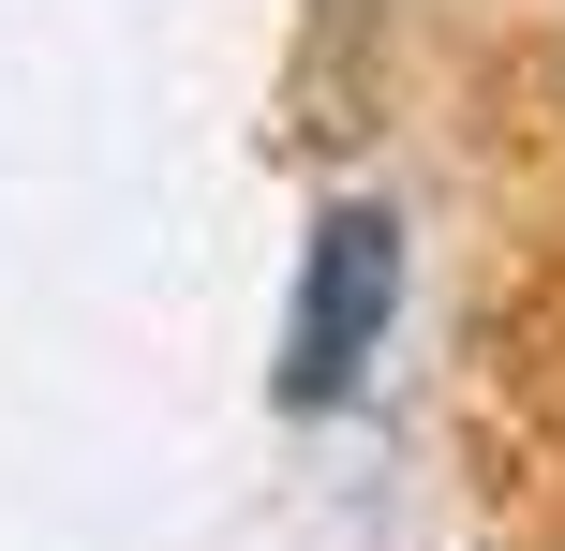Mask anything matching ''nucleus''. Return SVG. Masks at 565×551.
I'll use <instances>...</instances> for the list:
<instances>
[{
    "label": "nucleus",
    "mask_w": 565,
    "mask_h": 551,
    "mask_svg": "<svg viewBox=\"0 0 565 551\" xmlns=\"http://www.w3.org/2000/svg\"><path fill=\"white\" fill-rule=\"evenodd\" d=\"M387 314H402V209L387 194H328V224L298 254V314H282V403L298 417L358 403V373L387 358Z\"/></svg>",
    "instance_id": "obj_1"
}]
</instances>
